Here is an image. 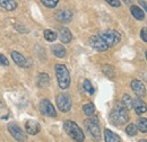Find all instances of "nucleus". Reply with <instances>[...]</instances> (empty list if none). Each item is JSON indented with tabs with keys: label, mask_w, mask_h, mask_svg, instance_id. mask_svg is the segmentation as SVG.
<instances>
[{
	"label": "nucleus",
	"mask_w": 147,
	"mask_h": 142,
	"mask_svg": "<svg viewBox=\"0 0 147 142\" xmlns=\"http://www.w3.org/2000/svg\"><path fill=\"white\" fill-rule=\"evenodd\" d=\"M104 140H105V142H121L120 137L109 129L104 130Z\"/></svg>",
	"instance_id": "f3484780"
},
{
	"label": "nucleus",
	"mask_w": 147,
	"mask_h": 142,
	"mask_svg": "<svg viewBox=\"0 0 147 142\" xmlns=\"http://www.w3.org/2000/svg\"><path fill=\"white\" fill-rule=\"evenodd\" d=\"M49 84H50V77L47 73H44V72L40 73L38 78H37L38 87H47V86H49Z\"/></svg>",
	"instance_id": "aec40b11"
},
{
	"label": "nucleus",
	"mask_w": 147,
	"mask_h": 142,
	"mask_svg": "<svg viewBox=\"0 0 147 142\" xmlns=\"http://www.w3.org/2000/svg\"><path fill=\"white\" fill-rule=\"evenodd\" d=\"M126 133L130 135V137H134L137 134V125L135 124H129L127 127H126Z\"/></svg>",
	"instance_id": "393cba45"
},
{
	"label": "nucleus",
	"mask_w": 147,
	"mask_h": 142,
	"mask_svg": "<svg viewBox=\"0 0 147 142\" xmlns=\"http://www.w3.org/2000/svg\"><path fill=\"white\" fill-rule=\"evenodd\" d=\"M59 38H60V41L62 43H69L71 41V38H73L71 32L68 28H66V27L60 28V31H59Z\"/></svg>",
	"instance_id": "2eb2a0df"
},
{
	"label": "nucleus",
	"mask_w": 147,
	"mask_h": 142,
	"mask_svg": "<svg viewBox=\"0 0 147 142\" xmlns=\"http://www.w3.org/2000/svg\"><path fill=\"white\" fill-rule=\"evenodd\" d=\"M132 108L135 109V113L140 115V114H144L145 112H147V105L144 100H142L140 98H137V99H134V103H132Z\"/></svg>",
	"instance_id": "ddd939ff"
},
{
	"label": "nucleus",
	"mask_w": 147,
	"mask_h": 142,
	"mask_svg": "<svg viewBox=\"0 0 147 142\" xmlns=\"http://www.w3.org/2000/svg\"><path fill=\"white\" fill-rule=\"evenodd\" d=\"M138 142H147V140H144V139H142V140H139Z\"/></svg>",
	"instance_id": "f704fd0d"
},
{
	"label": "nucleus",
	"mask_w": 147,
	"mask_h": 142,
	"mask_svg": "<svg viewBox=\"0 0 147 142\" xmlns=\"http://www.w3.org/2000/svg\"><path fill=\"white\" fill-rule=\"evenodd\" d=\"M131 89H132V91H134L138 97H143V96H145V94H146V88H145L144 84H143L142 81L137 80V79H135V80L131 81Z\"/></svg>",
	"instance_id": "f8f14e48"
},
{
	"label": "nucleus",
	"mask_w": 147,
	"mask_h": 142,
	"mask_svg": "<svg viewBox=\"0 0 147 142\" xmlns=\"http://www.w3.org/2000/svg\"><path fill=\"white\" fill-rule=\"evenodd\" d=\"M145 55H146V60H147V50H146V52H145Z\"/></svg>",
	"instance_id": "c9c22d12"
},
{
	"label": "nucleus",
	"mask_w": 147,
	"mask_h": 142,
	"mask_svg": "<svg viewBox=\"0 0 147 142\" xmlns=\"http://www.w3.org/2000/svg\"><path fill=\"white\" fill-rule=\"evenodd\" d=\"M15 28L19 31L20 33H28V29H26V28H24V26H22V25H19V24H15Z\"/></svg>",
	"instance_id": "2f4dec72"
},
{
	"label": "nucleus",
	"mask_w": 147,
	"mask_h": 142,
	"mask_svg": "<svg viewBox=\"0 0 147 142\" xmlns=\"http://www.w3.org/2000/svg\"><path fill=\"white\" fill-rule=\"evenodd\" d=\"M25 130L28 134L31 135H36L37 133L41 131V125L38 122L34 121V120H28L25 123Z\"/></svg>",
	"instance_id": "9b49d317"
},
{
	"label": "nucleus",
	"mask_w": 147,
	"mask_h": 142,
	"mask_svg": "<svg viewBox=\"0 0 147 142\" xmlns=\"http://www.w3.org/2000/svg\"><path fill=\"white\" fill-rule=\"evenodd\" d=\"M41 2L47 7V8H55L58 5L59 0H41Z\"/></svg>",
	"instance_id": "cd10ccee"
},
{
	"label": "nucleus",
	"mask_w": 147,
	"mask_h": 142,
	"mask_svg": "<svg viewBox=\"0 0 147 142\" xmlns=\"http://www.w3.org/2000/svg\"><path fill=\"white\" fill-rule=\"evenodd\" d=\"M140 37H142V40H143L144 42H147V27L143 28V29L140 31Z\"/></svg>",
	"instance_id": "7c9ffc66"
},
{
	"label": "nucleus",
	"mask_w": 147,
	"mask_h": 142,
	"mask_svg": "<svg viewBox=\"0 0 147 142\" xmlns=\"http://www.w3.org/2000/svg\"><path fill=\"white\" fill-rule=\"evenodd\" d=\"M98 36L107 43V45L111 48V46H114L117 45L120 40H121V35L119 32L114 31V29H105V31H102Z\"/></svg>",
	"instance_id": "39448f33"
},
{
	"label": "nucleus",
	"mask_w": 147,
	"mask_h": 142,
	"mask_svg": "<svg viewBox=\"0 0 147 142\" xmlns=\"http://www.w3.org/2000/svg\"><path fill=\"white\" fill-rule=\"evenodd\" d=\"M11 58H13L14 62H15L17 66H19V67H24V68L28 67V62H27V60L23 56V54H20L19 52H17V51L11 52Z\"/></svg>",
	"instance_id": "4468645a"
},
{
	"label": "nucleus",
	"mask_w": 147,
	"mask_h": 142,
	"mask_svg": "<svg viewBox=\"0 0 147 142\" xmlns=\"http://www.w3.org/2000/svg\"><path fill=\"white\" fill-rule=\"evenodd\" d=\"M110 6L112 7H117V8H119L120 6H121V2H120V0H105Z\"/></svg>",
	"instance_id": "c85d7f7f"
},
{
	"label": "nucleus",
	"mask_w": 147,
	"mask_h": 142,
	"mask_svg": "<svg viewBox=\"0 0 147 142\" xmlns=\"http://www.w3.org/2000/svg\"><path fill=\"white\" fill-rule=\"evenodd\" d=\"M0 64L1 66H6V67L9 66V61L7 60V58L5 55H2L1 53H0Z\"/></svg>",
	"instance_id": "c756f323"
},
{
	"label": "nucleus",
	"mask_w": 147,
	"mask_h": 142,
	"mask_svg": "<svg viewBox=\"0 0 147 142\" xmlns=\"http://www.w3.org/2000/svg\"><path fill=\"white\" fill-rule=\"evenodd\" d=\"M132 103H134V99L129 96L128 94H125V95L122 96V105L126 107L127 109L132 108Z\"/></svg>",
	"instance_id": "4be33fe9"
},
{
	"label": "nucleus",
	"mask_w": 147,
	"mask_h": 142,
	"mask_svg": "<svg viewBox=\"0 0 147 142\" xmlns=\"http://www.w3.org/2000/svg\"><path fill=\"white\" fill-rule=\"evenodd\" d=\"M138 2H139V5L146 10V13H147V2L145 1V0H138Z\"/></svg>",
	"instance_id": "473e14b6"
},
{
	"label": "nucleus",
	"mask_w": 147,
	"mask_h": 142,
	"mask_svg": "<svg viewBox=\"0 0 147 142\" xmlns=\"http://www.w3.org/2000/svg\"><path fill=\"white\" fill-rule=\"evenodd\" d=\"M83 87H84V89H85L90 95H93V94H94V88H93L92 84H91V81H90L88 79H85V80H84Z\"/></svg>",
	"instance_id": "a878e982"
},
{
	"label": "nucleus",
	"mask_w": 147,
	"mask_h": 142,
	"mask_svg": "<svg viewBox=\"0 0 147 142\" xmlns=\"http://www.w3.org/2000/svg\"><path fill=\"white\" fill-rule=\"evenodd\" d=\"M102 70H103V73H104L107 77H109V78H112L113 74H114V69H113L111 66H104V67L102 68Z\"/></svg>",
	"instance_id": "bb28decb"
},
{
	"label": "nucleus",
	"mask_w": 147,
	"mask_h": 142,
	"mask_svg": "<svg viewBox=\"0 0 147 142\" xmlns=\"http://www.w3.org/2000/svg\"><path fill=\"white\" fill-rule=\"evenodd\" d=\"M57 106L59 108L60 112L62 113H67L70 111L71 108V99H70V96L66 92H61L57 96Z\"/></svg>",
	"instance_id": "423d86ee"
},
{
	"label": "nucleus",
	"mask_w": 147,
	"mask_h": 142,
	"mask_svg": "<svg viewBox=\"0 0 147 142\" xmlns=\"http://www.w3.org/2000/svg\"><path fill=\"white\" fill-rule=\"evenodd\" d=\"M129 121V113L122 104H115L110 113V122L115 126L125 125Z\"/></svg>",
	"instance_id": "f257e3e1"
},
{
	"label": "nucleus",
	"mask_w": 147,
	"mask_h": 142,
	"mask_svg": "<svg viewBox=\"0 0 147 142\" xmlns=\"http://www.w3.org/2000/svg\"><path fill=\"white\" fill-rule=\"evenodd\" d=\"M58 85L61 89H67L70 86V73L63 64H57L55 67Z\"/></svg>",
	"instance_id": "7ed1b4c3"
},
{
	"label": "nucleus",
	"mask_w": 147,
	"mask_h": 142,
	"mask_svg": "<svg viewBox=\"0 0 147 142\" xmlns=\"http://www.w3.org/2000/svg\"><path fill=\"white\" fill-rule=\"evenodd\" d=\"M90 45L96 51H107L109 46L98 35H93L90 38Z\"/></svg>",
	"instance_id": "1a4fd4ad"
},
{
	"label": "nucleus",
	"mask_w": 147,
	"mask_h": 142,
	"mask_svg": "<svg viewBox=\"0 0 147 142\" xmlns=\"http://www.w3.org/2000/svg\"><path fill=\"white\" fill-rule=\"evenodd\" d=\"M83 111L87 116H92L94 114V112H95V106H94L93 103H87V104H85L83 106Z\"/></svg>",
	"instance_id": "5701e85b"
},
{
	"label": "nucleus",
	"mask_w": 147,
	"mask_h": 142,
	"mask_svg": "<svg viewBox=\"0 0 147 142\" xmlns=\"http://www.w3.org/2000/svg\"><path fill=\"white\" fill-rule=\"evenodd\" d=\"M55 18L58 21L62 23V24H68L71 21V18H73V13L68 9H61L59 11H57L55 14Z\"/></svg>",
	"instance_id": "9d476101"
},
{
	"label": "nucleus",
	"mask_w": 147,
	"mask_h": 142,
	"mask_svg": "<svg viewBox=\"0 0 147 142\" xmlns=\"http://www.w3.org/2000/svg\"><path fill=\"white\" fill-rule=\"evenodd\" d=\"M130 13L134 16V18L137 19V20H143L145 18V14H144L143 9H140L138 6H131L130 7Z\"/></svg>",
	"instance_id": "6ab92c4d"
},
{
	"label": "nucleus",
	"mask_w": 147,
	"mask_h": 142,
	"mask_svg": "<svg viewBox=\"0 0 147 142\" xmlns=\"http://www.w3.org/2000/svg\"><path fill=\"white\" fill-rule=\"evenodd\" d=\"M8 131H9V133L14 137V139H16L17 141H19V142L26 141V135H25V133L22 131V129H20L17 124H14V123L8 124Z\"/></svg>",
	"instance_id": "6e6552de"
},
{
	"label": "nucleus",
	"mask_w": 147,
	"mask_h": 142,
	"mask_svg": "<svg viewBox=\"0 0 147 142\" xmlns=\"http://www.w3.org/2000/svg\"><path fill=\"white\" fill-rule=\"evenodd\" d=\"M0 6L7 11H13L17 8V2L16 0H0Z\"/></svg>",
	"instance_id": "dca6fc26"
},
{
	"label": "nucleus",
	"mask_w": 147,
	"mask_h": 142,
	"mask_svg": "<svg viewBox=\"0 0 147 142\" xmlns=\"http://www.w3.org/2000/svg\"><path fill=\"white\" fill-rule=\"evenodd\" d=\"M40 111L45 116H49V117H55L57 116L55 108L48 99H42L41 100V103H40Z\"/></svg>",
	"instance_id": "0eeeda50"
},
{
	"label": "nucleus",
	"mask_w": 147,
	"mask_h": 142,
	"mask_svg": "<svg viewBox=\"0 0 147 142\" xmlns=\"http://www.w3.org/2000/svg\"><path fill=\"white\" fill-rule=\"evenodd\" d=\"M52 53L55 54V56L57 58H59V59H62V58H65L66 56V49H65V46L63 45H61V44H55V45H52Z\"/></svg>",
	"instance_id": "a211bd4d"
},
{
	"label": "nucleus",
	"mask_w": 147,
	"mask_h": 142,
	"mask_svg": "<svg viewBox=\"0 0 147 142\" xmlns=\"http://www.w3.org/2000/svg\"><path fill=\"white\" fill-rule=\"evenodd\" d=\"M84 125H85L87 132L92 135L93 139H95V140L101 139V129H100V124H98V119L96 116H93L91 119L85 120Z\"/></svg>",
	"instance_id": "20e7f679"
},
{
	"label": "nucleus",
	"mask_w": 147,
	"mask_h": 142,
	"mask_svg": "<svg viewBox=\"0 0 147 142\" xmlns=\"http://www.w3.org/2000/svg\"><path fill=\"white\" fill-rule=\"evenodd\" d=\"M137 129L143 132V133H146L147 132V119H140L137 123Z\"/></svg>",
	"instance_id": "b1692460"
},
{
	"label": "nucleus",
	"mask_w": 147,
	"mask_h": 142,
	"mask_svg": "<svg viewBox=\"0 0 147 142\" xmlns=\"http://www.w3.org/2000/svg\"><path fill=\"white\" fill-rule=\"evenodd\" d=\"M122 1H123L125 3H127V5H130V3H132L134 0H122Z\"/></svg>",
	"instance_id": "72a5a7b5"
},
{
	"label": "nucleus",
	"mask_w": 147,
	"mask_h": 142,
	"mask_svg": "<svg viewBox=\"0 0 147 142\" xmlns=\"http://www.w3.org/2000/svg\"><path fill=\"white\" fill-rule=\"evenodd\" d=\"M63 129L66 133L76 142H84L85 140V134L83 130L76 124L73 121H65L63 123Z\"/></svg>",
	"instance_id": "f03ea898"
},
{
	"label": "nucleus",
	"mask_w": 147,
	"mask_h": 142,
	"mask_svg": "<svg viewBox=\"0 0 147 142\" xmlns=\"http://www.w3.org/2000/svg\"><path fill=\"white\" fill-rule=\"evenodd\" d=\"M43 35H44V38L48 41V42H53L57 40V33H55L53 31H50V29H45L44 31V33H43Z\"/></svg>",
	"instance_id": "412c9836"
}]
</instances>
